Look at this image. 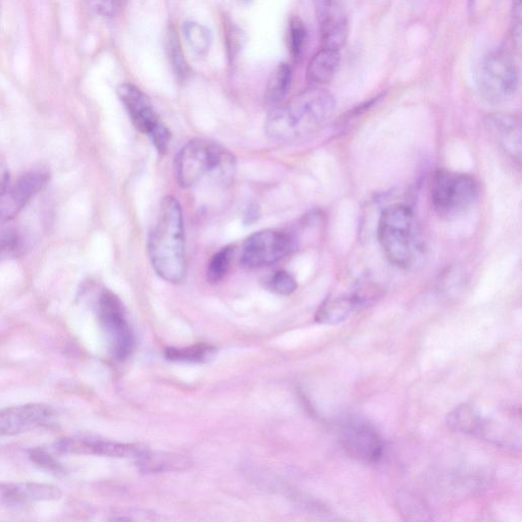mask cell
Here are the masks:
<instances>
[{
  "mask_svg": "<svg viewBox=\"0 0 522 522\" xmlns=\"http://www.w3.org/2000/svg\"><path fill=\"white\" fill-rule=\"evenodd\" d=\"M484 420L479 411L468 405H461L448 414V426L459 433L482 436Z\"/></svg>",
  "mask_w": 522,
  "mask_h": 522,
  "instance_id": "obj_18",
  "label": "cell"
},
{
  "mask_svg": "<svg viewBox=\"0 0 522 522\" xmlns=\"http://www.w3.org/2000/svg\"><path fill=\"white\" fill-rule=\"evenodd\" d=\"M335 109L336 101L330 92L307 89L270 113L266 132L277 143H297L315 135L330 120Z\"/></svg>",
  "mask_w": 522,
  "mask_h": 522,
  "instance_id": "obj_1",
  "label": "cell"
},
{
  "mask_svg": "<svg viewBox=\"0 0 522 522\" xmlns=\"http://www.w3.org/2000/svg\"><path fill=\"white\" fill-rule=\"evenodd\" d=\"M149 136L151 137L154 146L160 153H166L168 151L172 134L169 128L163 122L156 126L151 131Z\"/></svg>",
  "mask_w": 522,
  "mask_h": 522,
  "instance_id": "obj_28",
  "label": "cell"
},
{
  "mask_svg": "<svg viewBox=\"0 0 522 522\" xmlns=\"http://www.w3.org/2000/svg\"><path fill=\"white\" fill-rule=\"evenodd\" d=\"M479 196V184L472 176L439 171L432 181L431 198L435 213L445 221L465 215Z\"/></svg>",
  "mask_w": 522,
  "mask_h": 522,
  "instance_id": "obj_5",
  "label": "cell"
},
{
  "mask_svg": "<svg viewBox=\"0 0 522 522\" xmlns=\"http://www.w3.org/2000/svg\"><path fill=\"white\" fill-rule=\"evenodd\" d=\"M482 96L492 103L510 100L519 87V69L507 50L497 49L485 57L477 76Z\"/></svg>",
  "mask_w": 522,
  "mask_h": 522,
  "instance_id": "obj_6",
  "label": "cell"
},
{
  "mask_svg": "<svg viewBox=\"0 0 522 522\" xmlns=\"http://www.w3.org/2000/svg\"><path fill=\"white\" fill-rule=\"evenodd\" d=\"M260 216V208L256 204H250L246 210L244 219L247 224H251Z\"/></svg>",
  "mask_w": 522,
  "mask_h": 522,
  "instance_id": "obj_32",
  "label": "cell"
},
{
  "mask_svg": "<svg viewBox=\"0 0 522 522\" xmlns=\"http://www.w3.org/2000/svg\"><path fill=\"white\" fill-rule=\"evenodd\" d=\"M118 95L133 125L140 132L149 135L162 122L149 98L138 87L129 83L122 84L118 88Z\"/></svg>",
  "mask_w": 522,
  "mask_h": 522,
  "instance_id": "obj_14",
  "label": "cell"
},
{
  "mask_svg": "<svg viewBox=\"0 0 522 522\" xmlns=\"http://www.w3.org/2000/svg\"><path fill=\"white\" fill-rule=\"evenodd\" d=\"M416 221L411 208L392 204L385 208L378 226V239L386 258L395 267L409 268L416 256Z\"/></svg>",
  "mask_w": 522,
  "mask_h": 522,
  "instance_id": "obj_4",
  "label": "cell"
},
{
  "mask_svg": "<svg viewBox=\"0 0 522 522\" xmlns=\"http://www.w3.org/2000/svg\"><path fill=\"white\" fill-rule=\"evenodd\" d=\"M344 451L362 463H377L383 455V442L376 430L365 423L351 421L339 433Z\"/></svg>",
  "mask_w": 522,
  "mask_h": 522,
  "instance_id": "obj_9",
  "label": "cell"
},
{
  "mask_svg": "<svg viewBox=\"0 0 522 522\" xmlns=\"http://www.w3.org/2000/svg\"><path fill=\"white\" fill-rule=\"evenodd\" d=\"M357 305L355 296L329 298L319 308L316 320L325 325L340 324L351 315Z\"/></svg>",
  "mask_w": 522,
  "mask_h": 522,
  "instance_id": "obj_19",
  "label": "cell"
},
{
  "mask_svg": "<svg viewBox=\"0 0 522 522\" xmlns=\"http://www.w3.org/2000/svg\"><path fill=\"white\" fill-rule=\"evenodd\" d=\"M137 459L138 467L144 474L181 472L190 466L186 457L173 453L145 450Z\"/></svg>",
  "mask_w": 522,
  "mask_h": 522,
  "instance_id": "obj_16",
  "label": "cell"
},
{
  "mask_svg": "<svg viewBox=\"0 0 522 522\" xmlns=\"http://www.w3.org/2000/svg\"><path fill=\"white\" fill-rule=\"evenodd\" d=\"M306 42V30L304 24L298 18L292 19L290 23V46L292 55L299 59L302 55Z\"/></svg>",
  "mask_w": 522,
  "mask_h": 522,
  "instance_id": "obj_25",
  "label": "cell"
},
{
  "mask_svg": "<svg viewBox=\"0 0 522 522\" xmlns=\"http://www.w3.org/2000/svg\"><path fill=\"white\" fill-rule=\"evenodd\" d=\"M469 2L473 3V2H475V0H469Z\"/></svg>",
  "mask_w": 522,
  "mask_h": 522,
  "instance_id": "obj_33",
  "label": "cell"
},
{
  "mask_svg": "<svg viewBox=\"0 0 522 522\" xmlns=\"http://www.w3.org/2000/svg\"><path fill=\"white\" fill-rule=\"evenodd\" d=\"M235 156L219 143L193 139L180 151L176 170L179 184L190 188L202 181L230 184L236 173Z\"/></svg>",
  "mask_w": 522,
  "mask_h": 522,
  "instance_id": "obj_3",
  "label": "cell"
},
{
  "mask_svg": "<svg viewBox=\"0 0 522 522\" xmlns=\"http://www.w3.org/2000/svg\"><path fill=\"white\" fill-rule=\"evenodd\" d=\"M91 8L103 17H114L125 0H88Z\"/></svg>",
  "mask_w": 522,
  "mask_h": 522,
  "instance_id": "obj_27",
  "label": "cell"
},
{
  "mask_svg": "<svg viewBox=\"0 0 522 522\" xmlns=\"http://www.w3.org/2000/svg\"><path fill=\"white\" fill-rule=\"evenodd\" d=\"M56 449L68 454H92L114 458H138L145 450L138 444H123L110 441L64 439L56 444Z\"/></svg>",
  "mask_w": 522,
  "mask_h": 522,
  "instance_id": "obj_13",
  "label": "cell"
},
{
  "mask_svg": "<svg viewBox=\"0 0 522 522\" xmlns=\"http://www.w3.org/2000/svg\"><path fill=\"white\" fill-rule=\"evenodd\" d=\"M185 39L197 55H205L210 50L213 37L210 30L196 23L187 22L183 27Z\"/></svg>",
  "mask_w": 522,
  "mask_h": 522,
  "instance_id": "obj_21",
  "label": "cell"
},
{
  "mask_svg": "<svg viewBox=\"0 0 522 522\" xmlns=\"http://www.w3.org/2000/svg\"><path fill=\"white\" fill-rule=\"evenodd\" d=\"M47 175L40 171L22 176L0 194V224L16 218L30 200L44 187Z\"/></svg>",
  "mask_w": 522,
  "mask_h": 522,
  "instance_id": "obj_12",
  "label": "cell"
},
{
  "mask_svg": "<svg viewBox=\"0 0 522 522\" xmlns=\"http://www.w3.org/2000/svg\"><path fill=\"white\" fill-rule=\"evenodd\" d=\"M98 312L112 353L120 360L125 359L133 348L134 339L122 301L114 293L104 291L99 298Z\"/></svg>",
  "mask_w": 522,
  "mask_h": 522,
  "instance_id": "obj_7",
  "label": "cell"
},
{
  "mask_svg": "<svg viewBox=\"0 0 522 522\" xmlns=\"http://www.w3.org/2000/svg\"><path fill=\"white\" fill-rule=\"evenodd\" d=\"M235 249L232 246H227L222 248L219 252H217L212 260L210 265H208L207 269V280L212 284H217L221 282L225 276L228 274Z\"/></svg>",
  "mask_w": 522,
  "mask_h": 522,
  "instance_id": "obj_22",
  "label": "cell"
},
{
  "mask_svg": "<svg viewBox=\"0 0 522 522\" xmlns=\"http://www.w3.org/2000/svg\"><path fill=\"white\" fill-rule=\"evenodd\" d=\"M511 19L513 36L519 43L521 38V0H514Z\"/></svg>",
  "mask_w": 522,
  "mask_h": 522,
  "instance_id": "obj_30",
  "label": "cell"
},
{
  "mask_svg": "<svg viewBox=\"0 0 522 522\" xmlns=\"http://www.w3.org/2000/svg\"><path fill=\"white\" fill-rule=\"evenodd\" d=\"M293 247V237L285 231H259L244 242L241 263L249 268L272 266L287 256Z\"/></svg>",
  "mask_w": 522,
  "mask_h": 522,
  "instance_id": "obj_8",
  "label": "cell"
},
{
  "mask_svg": "<svg viewBox=\"0 0 522 522\" xmlns=\"http://www.w3.org/2000/svg\"><path fill=\"white\" fill-rule=\"evenodd\" d=\"M340 62L339 51L323 48L310 61L306 72L307 80L317 85L331 82L339 69Z\"/></svg>",
  "mask_w": 522,
  "mask_h": 522,
  "instance_id": "obj_17",
  "label": "cell"
},
{
  "mask_svg": "<svg viewBox=\"0 0 522 522\" xmlns=\"http://www.w3.org/2000/svg\"><path fill=\"white\" fill-rule=\"evenodd\" d=\"M216 349L210 345L197 344L186 348H169L166 357L171 361L203 362L210 358Z\"/></svg>",
  "mask_w": 522,
  "mask_h": 522,
  "instance_id": "obj_23",
  "label": "cell"
},
{
  "mask_svg": "<svg viewBox=\"0 0 522 522\" xmlns=\"http://www.w3.org/2000/svg\"><path fill=\"white\" fill-rule=\"evenodd\" d=\"M167 49L175 73L179 78H185L188 75L189 67L184 56L180 37L174 29L169 31Z\"/></svg>",
  "mask_w": 522,
  "mask_h": 522,
  "instance_id": "obj_24",
  "label": "cell"
},
{
  "mask_svg": "<svg viewBox=\"0 0 522 522\" xmlns=\"http://www.w3.org/2000/svg\"><path fill=\"white\" fill-rule=\"evenodd\" d=\"M292 83V70L287 64H280L272 73L266 92L271 103L282 101L289 92Z\"/></svg>",
  "mask_w": 522,
  "mask_h": 522,
  "instance_id": "obj_20",
  "label": "cell"
},
{
  "mask_svg": "<svg viewBox=\"0 0 522 522\" xmlns=\"http://www.w3.org/2000/svg\"><path fill=\"white\" fill-rule=\"evenodd\" d=\"M10 184V174L7 165L0 160V194H2Z\"/></svg>",
  "mask_w": 522,
  "mask_h": 522,
  "instance_id": "obj_31",
  "label": "cell"
},
{
  "mask_svg": "<svg viewBox=\"0 0 522 522\" xmlns=\"http://www.w3.org/2000/svg\"><path fill=\"white\" fill-rule=\"evenodd\" d=\"M323 48L340 51L349 35V22L341 0H315Z\"/></svg>",
  "mask_w": 522,
  "mask_h": 522,
  "instance_id": "obj_11",
  "label": "cell"
},
{
  "mask_svg": "<svg viewBox=\"0 0 522 522\" xmlns=\"http://www.w3.org/2000/svg\"><path fill=\"white\" fill-rule=\"evenodd\" d=\"M54 416V410L41 404L0 409V437L20 435L46 426Z\"/></svg>",
  "mask_w": 522,
  "mask_h": 522,
  "instance_id": "obj_10",
  "label": "cell"
},
{
  "mask_svg": "<svg viewBox=\"0 0 522 522\" xmlns=\"http://www.w3.org/2000/svg\"><path fill=\"white\" fill-rule=\"evenodd\" d=\"M485 125L500 147L519 164L522 150L520 120L511 115L493 114L486 118Z\"/></svg>",
  "mask_w": 522,
  "mask_h": 522,
  "instance_id": "obj_15",
  "label": "cell"
},
{
  "mask_svg": "<svg viewBox=\"0 0 522 522\" xmlns=\"http://www.w3.org/2000/svg\"><path fill=\"white\" fill-rule=\"evenodd\" d=\"M272 289L280 295H291L298 287L295 278L287 271L277 272L271 280Z\"/></svg>",
  "mask_w": 522,
  "mask_h": 522,
  "instance_id": "obj_26",
  "label": "cell"
},
{
  "mask_svg": "<svg viewBox=\"0 0 522 522\" xmlns=\"http://www.w3.org/2000/svg\"><path fill=\"white\" fill-rule=\"evenodd\" d=\"M152 267L163 280L181 283L187 272L185 231L182 207L168 196L163 199L158 220L148 241Z\"/></svg>",
  "mask_w": 522,
  "mask_h": 522,
  "instance_id": "obj_2",
  "label": "cell"
},
{
  "mask_svg": "<svg viewBox=\"0 0 522 522\" xmlns=\"http://www.w3.org/2000/svg\"><path fill=\"white\" fill-rule=\"evenodd\" d=\"M30 457L32 461L46 469H49V471L59 472L61 469V465L44 451L34 450Z\"/></svg>",
  "mask_w": 522,
  "mask_h": 522,
  "instance_id": "obj_29",
  "label": "cell"
}]
</instances>
